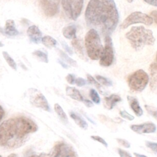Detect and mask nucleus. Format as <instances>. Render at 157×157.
<instances>
[{
    "mask_svg": "<svg viewBox=\"0 0 157 157\" xmlns=\"http://www.w3.org/2000/svg\"><path fill=\"white\" fill-rule=\"evenodd\" d=\"M59 54H60L61 58L64 61H66V63H67L68 64H69L70 65H71L72 66H75L77 65V63L74 59H72L69 56H68L65 53H64L63 52H62L61 50H59Z\"/></svg>",
    "mask_w": 157,
    "mask_h": 157,
    "instance_id": "26",
    "label": "nucleus"
},
{
    "mask_svg": "<svg viewBox=\"0 0 157 157\" xmlns=\"http://www.w3.org/2000/svg\"><path fill=\"white\" fill-rule=\"evenodd\" d=\"M145 107L147 112L157 120V108L148 105H145Z\"/></svg>",
    "mask_w": 157,
    "mask_h": 157,
    "instance_id": "30",
    "label": "nucleus"
},
{
    "mask_svg": "<svg viewBox=\"0 0 157 157\" xmlns=\"http://www.w3.org/2000/svg\"><path fill=\"white\" fill-rule=\"evenodd\" d=\"M154 63L156 64V66H157V53H156V62H154Z\"/></svg>",
    "mask_w": 157,
    "mask_h": 157,
    "instance_id": "48",
    "label": "nucleus"
},
{
    "mask_svg": "<svg viewBox=\"0 0 157 157\" xmlns=\"http://www.w3.org/2000/svg\"><path fill=\"white\" fill-rule=\"evenodd\" d=\"M83 103L85 104V105L87 107H91L93 106V103L90 101V100H88V99H83Z\"/></svg>",
    "mask_w": 157,
    "mask_h": 157,
    "instance_id": "38",
    "label": "nucleus"
},
{
    "mask_svg": "<svg viewBox=\"0 0 157 157\" xmlns=\"http://www.w3.org/2000/svg\"><path fill=\"white\" fill-rule=\"evenodd\" d=\"M50 152L53 157H77V153L73 147L64 142L55 144Z\"/></svg>",
    "mask_w": 157,
    "mask_h": 157,
    "instance_id": "10",
    "label": "nucleus"
},
{
    "mask_svg": "<svg viewBox=\"0 0 157 157\" xmlns=\"http://www.w3.org/2000/svg\"><path fill=\"white\" fill-rule=\"evenodd\" d=\"M29 157H39V155H33L31 156H30Z\"/></svg>",
    "mask_w": 157,
    "mask_h": 157,
    "instance_id": "47",
    "label": "nucleus"
},
{
    "mask_svg": "<svg viewBox=\"0 0 157 157\" xmlns=\"http://www.w3.org/2000/svg\"><path fill=\"white\" fill-rule=\"evenodd\" d=\"M125 36L132 47L136 50L142 48L145 45H152L155 41L153 32L142 26H132Z\"/></svg>",
    "mask_w": 157,
    "mask_h": 157,
    "instance_id": "3",
    "label": "nucleus"
},
{
    "mask_svg": "<svg viewBox=\"0 0 157 157\" xmlns=\"http://www.w3.org/2000/svg\"><path fill=\"white\" fill-rule=\"evenodd\" d=\"M2 55H3L4 58L5 59V60L6 61L7 64H9V66L12 69L16 71L17 70V64H16V63L15 62V61L13 60V59L9 55V53L7 52H4V51L2 52Z\"/></svg>",
    "mask_w": 157,
    "mask_h": 157,
    "instance_id": "24",
    "label": "nucleus"
},
{
    "mask_svg": "<svg viewBox=\"0 0 157 157\" xmlns=\"http://www.w3.org/2000/svg\"><path fill=\"white\" fill-rule=\"evenodd\" d=\"M4 46V44L0 41V47H3Z\"/></svg>",
    "mask_w": 157,
    "mask_h": 157,
    "instance_id": "49",
    "label": "nucleus"
},
{
    "mask_svg": "<svg viewBox=\"0 0 157 157\" xmlns=\"http://www.w3.org/2000/svg\"><path fill=\"white\" fill-rule=\"evenodd\" d=\"M90 96L93 102H94L96 104L100 103L101 99L99 98V96L98 92L95 90L91 89L90 90Z\"/></svg>",
    "mask_w": 157,
    "mask_h": 157,
    "instance_id": "27",
    "label": "nucleus"
},
{
    "mask_svg": "<svg viewBox=\"0 0 157 157\" xmlns=\"http://www.w3.org/2000/svg\"><path fill=\"white\" fill-rule=\"evenodd\" d=\"M0 157H2V156H1V155H0Z\"/></svg>",
    "mask_w": 157,
    "mask_h": 157,
    "instance_id": "51",
    "label": "nucleus"
},
{
    "mask_svg": "<svg viewBox=\"0 0 157 157\" xmlns=\"http://www.w3.org/2000/svg\"><path fill=\"white\" fill-rule=\"evenodd\" d=\"M153 18L149 15L140 12H134L125 18L120 27L122 29H125L130 25L136 23H143L147 25H150L153 23Z\"/></svg>",
    "mask_w": 157,
    "mask_h": 157,
    "instance_id": "7",
    "label": "nucleus"
},
{
    "mask_svg": "<svg viewBox=\"0 0 157 157\" xmlns=\"http://www.w3.org/2000/svg\"><path fill=\"white\" fill-rule=\"evenodd\" d=\"M121 99L120 96L115 94H112L108 97L104 98L105 106L109 110L112 109L113 107L115 105V104L117 102L121 101Z\"/></svg>",
    "mask_w": 157,
    "mask_h": 157,
    "instance_id": "17",
    "label": "nucleus"
},
{
    "mask_svg": "<svg viewBox=\"0 0 157 157\" xmlns=\"http://www.w3.org/2000/svg\"><path fill=\"white\" fill-rule=\"evenodd\" d=\"M39 157H53L52 153L51 152L48 153H42L39 155Z\"/></svg>",
    "mask_w": 157,
    "mask_h": 157,
    "instance_id": "42",
    "label": "nucleus"
},
{
    "mask_svg": "<svg viewBox=\"0 0 157 157\" xmlns=\"http://www.w3.org/2000/svg\"><path fill=\"white\" fill-rule=\"evenodd\" d=\"M144 1L150 5L157 6V0H144Z\"/></svg>",
    "mask_w": 157,
    "mask_h": 157,
    "instance_id": "39",
    "label": "nucleus"
},
{
    "mask_svg": "<svg viewBox=\"0 0 157 157\" xmlns=\"http://www.w3.org/2000/svg\"><path fill=\"white\" fill-rule=\"evenodd\" d=\"M87 79H88V81L90 83L94 85L98 88V90H99V92L101 93L102 94H103L102 90H101V86L100 83H98L97 81H96V80L91 75L87 74Z\"/></svg>",
    "mask_w": 157,
    "mask_h": 157,
    "instance_id": "29",
    "label": "nucleus"
},
{
    "mask_svg": "<svg viewBox=\"0 0 157 157\" xmlns=\"http://www.w3.org/2000/svg\"><path fill=\"white\" fill-rule=\"evenodd\" d=\"M4 33L9 36H15L18 34V31L15 26V22L13 20L9 19L6 21Z\"/></svg>",
    "mask_w": 157,
    "mask_h": 157,
    "instance_id": "16",
    "label": "nucleus"
},
{
    "mask_svg": "<svg viewBox=\"0 0 157 157\" xmlns=\"http://www.w3.org/2000/svg\"><path fill=\"white\" fill-rule=\"evenodd\" d=\"M118 152L120 157H132L128 152L123 150V149L118 148Z\"/></svg>",
    "mask_w": 157,
    "mask_h": 157,
    "instance_id": "37",
    "label": "nucleus"
},
{
    "mask_svg": "<svg viewBox=\"0 0 157 157\" xmlns=\"http://www.w3.org/2000/svg\"><path fill=\"white\" fill-rule=\"evenodd\" d=\"M128 2H132V1H133V0H126Z\"/></svg>",
    "mask_w": 157,
    "mask_h": 157,
    "instance_id": "50",
    "label": "nucleus"
},
{
    "mask_svg": "<svg viewBox=\"0 0 157 157\" xmlns=\"http://www.w3.org/2000/svg\"><path fill=\"white\" fill-rule=\"evenodd\" d=\"M41 41L45 47L49 48L55 47L57 44L56 40L54 38L49 36H45L44 37H42Z\"/></svg>",
    "mask_w": 157,
    "mask_h": 157,
    "instance_id": "23",
    "label": "nucleus"
},
{
    "mask_svg": "<svg viewBox=\"0 0 157 157\" xmlns=\"http://www.w3.org/2000/svg\"><path fill=\"white\" fill-rule=\"evenodd\" d=\"M134 155L136 156V157H147V156H145V155H141V154H139L137 153H134Z\"/></svg>",
    "mask_w": 157,
    "mask_h": 157,
    "instance_id": "44",
    "label": "nucleus"
},
{
    "mask_svg": "<svg viewBox=\"0 0 157 157\" xmlns=\"http://www.w3.org/2000/svg\"><path fill=\"white\" fill-rule=\"evenodd\" d=\"M145 144H146V146L149 148H150L152 151L157 153V143L156 142L146 141Z\"/></svg>",
    "mask_w": 157,
    "mask_h": 157,
    "instance_id": "33",
    "label": "nucleus"
},
{
    "mask_svg": "<svg viewBox=\"0 0 157 157\" xmlns=\"http://www.w3.org/2000/svg\"><path fill=\"white\" fill-rule=\"evenodd\" d=\"M127 99H128L129 104L132 110L134 112V113L137 117L142 116L143 114V110H142V108L140 107L137 99L132 96H128Z\"/></svg>",
    "mask_w": 157,
    "mask_h": 157,
    "instance_id": "14",
    "label": "nucleus"
},
{
    "mask_svg": "<svg viewBox=\"0 0 157 157\" xmlns=\"http://www.w3.org/2000/svg\"><path fill=\"white\" fill-rule=\"evenodd\" d=\"M7 157H18V156H17V154L12 153V154H10V155H9Z\"/></svg>",
    "mask_w": 157,
    "mask_h": 157,
    "instance_id": "46",
    "label": "nucleus"
},
{
    "mask_svg": "<svg viewBox=\"0 0 157 157\" xmlns=\"http://www.w3.org/2000/svg\"><path fill=\"white\" fill-rule=\"evenodd\" d=\"M72 45L74 48L75 49V52L78 55V56L82 59H85V53H84L82 40H80L78 39H77V37L75 39H73L72 41Z\"/></svg>",
    "mask_w": 157,
    "mask_h": 157,
    "instance_id": "20",
    "label": "nucleus"
},
{
    "mask_svg": "<svg viewBox=\"0 0 157 157\" xmlns=\"http://www.w3.org/2000/svg\"><path fill=\"white\" fill-rule=\"evenodd\" d=\"M120 116L123 118H125V119H127L128 120H133L134 117L131 115V114H129V113H128L125 110H122V111H120Z\"/></svg>",
    "mask_w": 157,
    "mask_h": 157,
    "instance_id": "31",
    "label": "nucleus"
},
{
    "mask_svg": "<svg viewBox=\"0 0 157 157\" xmlns=\"http://www.w3.org/2000/svg\"><path fill=\"white\" fill-rule=\"evenodd\" d=\"M85 44L88 57L93 60L99 59L103 50L99 33L94 29H90L85 37Z\"/></svg>",
    "mask_w": 157,
    "mask_h": 157,
    "instance_id": "4",
    "label": "nucleus"
},
{
    "mask_svg": "<svg viewBox=\"0 0 157 157\" xmlns=\"http://www.w3.org/2000/svg\"><path fill=\"white\" fill-rule=\"evenodd\" d=\"M37 129V124L26 117L7 119L0 124V147L18 148L25 143L29 134Z\"/></svg>",
    "mask_w": 157,
    "mask_h": 157,
    "instance_id": "2",
    "label": "nucleus"
},
{
    "mask_svg": "<svg viewBox=\"0 0 157 157\" xmlns=\"http://www.w3.org/2000/svg\"><path fill=\"white\" fill-rule=\"evenodd\" d=\"M91 138L93 139L94 140L98 141V142H99V143L102 144L104 147H107V146H108L107 143L105 142V140L103 138L101 137L100 136H91Z\"/></svg>",
    "mask_w": 157,
    "mask_h": 157,
    "instance_id": "32",
    "label": "nucleus"
},
{
    "mask_svg": "<svg viewBox=\"0 0 157 157\" xmlns=\"http://www.w3.org/2000/svg\"><path fill=\"white\" fill-rule=\"evenodd\" d=\"M117 142H118L119 144H120L121 145H122L123 147H125V148H129L130 147V144L126 140H124V139H117Z\"/></svg>",
    "mask_w": 157,
    "mask_h": 157,
    "instance_id": "34",
    "label": "nucleus"
},
{
    "mask_svg": "<svg viewBox=\"0 0 157 157\" xmlns=\"http://www.w3.org/2000/svg\"><path fill=\"white\" fill-rule=\"evenodd\" d=\"M66 79L67 80V82L71 84V85H73L75 83V75L72 74H67V75L66 77Z\"/></svg>",
    "mask_w": 157,
    "mask_h": 157,
    "instance_id": "35",
    "label": "nucleus"
},
{
    "mask_svg": "<svg viewBox=\"0 0 157 157\" xmlns=\"http://www.w3.org/2000/svg\"><path fill=\"white\" fill-rule=\"evenodd\" d=\"M63 47L65 48V50H66L70 55H72V50L71 49V48H70L69 47L67 46V44H66L65 43H63Z\"/></svg>",
    "mask_w": 157,
    "mask_h": 157,
    "instance_id": "40",
    "label": "nucleus"
},
{
    "mask_svg": "<svg viewBox=\"0 0 157 157\" xmlns=\"http://www.w3.org/2000/svg\"><path fill=\"white\" fill-rule=\"evenodd\" d=\"M54 109L56 112V113H57V115H58V117H59V118L63 121V122L65 124L68 123V118L67 117L66 114V113L64 112V111L63 110V109H62V107L59 105V104L56 103L54 105Z\"/></svg>",
    "mask_w": 157,
    "mask_h": 157,
    "instance_id": "22",
    "label": "nucleus"
},
{
    "mask_svg": "<svg viewBox=\"0 0 157 157\" xmlns=\"http://www.w3.org/2000/svg\"><path fill=\"white\" fill-rule=\"evenodd\" d=\"M131 129L137 134H149L156 132V126L151 122H146L140 124H132L131 126Z\"/></svg>",
    "mask_w": 157,
    "mask_h": 157,
    "instance_id": "12",
    "label": "nucleus"
},
{
    "mask_svg": "<svg viewBox=\"0 0 157 157\" xmlns=\"http://www.w3.org/2000/svg\"><path fill=\"white\" fill-rule=\"evenodd\" d=\"M149 82L148 74L142 69H139L128 78V83L129 88L133 91L140 92L143 91Z\"/></svg>",
    "mask_w": 157,
    "mask_h": 157,
    "instance_id": "5",
    "label": "nucleus"
},
{
    "mask_svg": "<svg viewBox=\"0 0 157 157\" xmlns=\"http://www.w3.org/2000/svg\"><path fill=\"white\" fill-rule=\"evenodd\" d=\"M99 60V64L104 67L110 66L114 60V52L112 40L110 36L105 37V46L103 48Z\"/></svg>",
    "mask_w": 157,
    "mask_h": 157,
    "instance_id": "8",
    "label": "nucleus"
},
{
    "mask_svg": "<svg viewBox=\"0 0 157 157\" xmlns=\"http://www.w3.org/2000/svg\"><path fill=\"white\" fill-rule=\"evenodd\" d=\"M59 63L63 66V67H64V68H67V66L66 65V64H64L63 61H59Z\"/></svg>",
    "mask_w": 157,
    "mask_h": 157,
    "instance_id": "45",
    "label": "nucleus"
},
{
    "mask_svg": "<svg viewBox=\"0 0 157 157\" xmlns=\"http://www.w3.org/2000/svg\"><path fill=\"white\" fill-rule=\"evenodd\" d=\"M150 89L153 91L157 88V66L153 63L150 66Z\"/></svg>",
    "mask_w": 157,
    "mask_h": 157,
    "instance_id": "15",
    "label": "nucleus"
},
{
    "mask_svg": "<svg viewBox=\"0 0 157 157\" xmlns=\"http://www.w3.org/2000/svg\"><path fill=\"white\" fill-rule=\"evenodd\" d=\"M27 34L30 40L34 43L37 44L42 39V33L39 28L35 25H32L28 28Z\"/></svg>",
    "mask_w": 157,
    "mask_h": 157,
    "instance_id": "13",
    "label": "nucleus"
},
{
    "mask_svg": "<svg viewBox=\"0 0 157 157\" xmlns=\"http://www.w3.org/2000/svg\"><path fill=\"white\" fill-rule=\"evenodd\" d=\"M70 117L73 119L74 122L81 128L83 129H86L88 128L87 123L81 117L76 114L75 113L71 112H70Z\"/></svg>",
    "mask_w": 157,
    "mask_h": 157,
    "instance_id": "21",
    "label": "nucleus"
},
{
    "mask_svg": "<svg viewBox=\"0 0 157 157\" xmlns=\"http://www.w3.org/2000/svg\"><path fill=\"white\" fill-rule=\"evenodd\" d=\"M28 92L29 101L33 105L40 108L45 111L50 112L48 101L41 92L34 88H30Z\"/></svg>",
    "mask_w": 157,
    "mask_h": 157,
    "instance_id": "9",
    "label": "nucleus"
},
{
    "mask_svg": "<svg viewBox=\"0 0 157 157\" xmlns=\"http://www.w3.org/2000/svg\"><path fill=\"white\" fill-rule=\"evenodd\" d=\"M96 78L97 79V80L101 84L105 85V86H112V82L111 80H110L109 79H108L107 78H105L103 76L101 75H96Z\"/></svg>",
    "mask_w": 157,
    "mask_h": 157,
    "instance_id": "28",
    "label": "nucleus"
},
{
    "mask_svg": "<svg viewBox=\"0 0 157 157\" xmlns=\"http://www.w3.org/2000/svg\"><path fill=\"white\" fill-rule=\"evenodd\" d=\"M62 7L66 15L73 20L79 17L83 6V0H61Z\"/></svg>",
    "mask_w": 157,
    "mask_h": 157,
    "instance_id": "6",
    "label": "nucleus"
},
{
    "mask_svg": "<svg viewBox=\"0 0 157 157\" xmlns=\"http://www.w3.org/2000/svg\"><path fill=\"white\" fill-rule=\"evenodd\" d=\"M86 80L84 78H81V77L77 78H75V83L78 86H82L85 85L86 84Z\"/></svg>",
    "mask_w": 157,
    "mask_h": 157,
    "instance_id": "36",
    "label": "nucleus"
},
{
    "mask_svg": "<svg viewBox=\"0 0 157 157\" xmlns=\"http://www.w3.org/2000/svg\"><path fill=\"white\" fill-rule=\"evenodd\" d=\"M151 15L153 17V19L157 24V10H154L151 12Z\"/></svg>",
    "mask_w": 157,
    "mask_h": 157,
    "instance_id": "41",
    "label": "nucleus"
},
{
    "mask_svg": "<svg viewBox=\"0 0 157 157\" xmlns=\"http://www.w3.org/2000/svg\"><path fill=\"white\" fill-rule=\"evenodd\" d=\"M38 1L47 16L52 17L58 13L60 0H38Z\"/></svg>",
    "mask_w": 157,
    "mask_h": 157,
    "instance_id": "11",
    "label": "nucleus"
},
{
    "mask_svg": "<svg viewBox=\"0 0 157 157\" xmlns=\"http://www.w3.org/2000/svg\"><path fill=\"white\" fill-rule=\"evenodd\" d=\"M66 93L68 96L74 100L78 101H83L84 99L80 91L75 87L67 86L66 88Z\"/></svg>",
    "mask_w": 157,
    "mask_h": 157,
    "instance_id": "18",
    "label": "nucleus"
},
{
    "mask_svg": "<svg viewBox=\"0 0 157 157\" xmlns=\"http://www.w3.org/2000/svg\"><path fill=\"white\" fill-rule=\"evenodd\" d=\"M85 18L89 28L104 37L114 31L119 21L118 12L113 0H90Z\"/></svg>",
    "mask_w": 157,
    "mask_h": 157,
    "instance_id": "1",
    "label": "nucleus"
},
{
    "mask_svg": "<svg viewBox=\"0 0 157 157\" xmlns=\"http://www.w3.org/2000/svg\"><path fill=\"white\" fill-rule=\"evenodd\" d=\"M33 55H34L37 58H38L40 61L47 63L48 62V55L47 53L43 52L40 50H35L33 52Z\"/></svg>",
    "mask_w": 157,
    "mask_h": 157,
    "instance_id": "25",
    "label": "nucleus"
},
{
    "mask_svg": "<svg viewBox=\"0 0 157 157\" xmlns=\"http://www.w3.org/2000/svg\"><path fill=\"white\" fill-rule=\"evenodd\" d=\"M76 26L74 25H70L64 27L63 29V36L69 39L76 38Z\"/></svg>",
    "mask_w": 157,
    "mask_h": 157,
    "instance_id": "19",
    "label": "nucleus"
},
{
    "mask_svg": "<svg viewBox=\"0 0 157 157\" xmlns=\"http://www.w3.org/2000/svg\"><path fill=\"white\" fill-rule=\"evenodd\" d=\"M4 115V110L1 105H0V122L2 120L3 117Z\"/></svg>",
    "mask_w": 157,
    "mask_h": 157,
    "instance_id": "43",
    "label": "nucleus"
}]
</instances>
